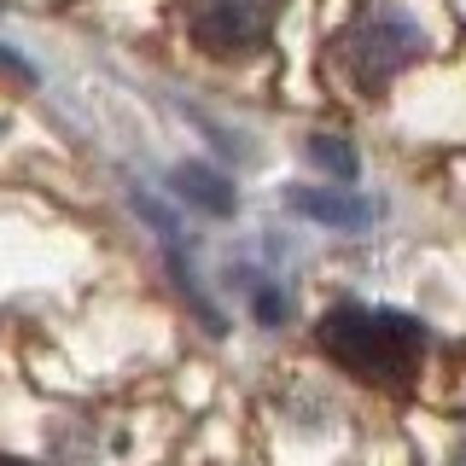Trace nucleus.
Returning <instances> with one entry per match:
<instances>
[{
    "label": "nucleus",
    "instance_id": "f257e3e1",
    "mask_svg": "<svg viewBox=\"0 0 466 466\" xmlns=\"http://www.w3.org/2000/svg\"><path fill=\"white\" fill-rule=\"evenodd\" d=\"M315 344L327 350V361H339L344 373H356L361 385L402 390L414 385L420 361H426V327L414 315L397 309H368V303H339L320 315Z\"/></svg>",
    "mask_w": 466,
    "mask_h": 466
},
{
    "label": "nucleus",
    "instance_id": "f03ea898",
    "mask_svg": "<svg viewBox=\"0 0 466 466\" xmlns=\"http://www.w3.org/2000/svg\"><path fill=\"white\" fill-rule=\"evenodd\" d=\"M339 47H344V65H350V76H356L361 94H379L397 70H408L426 53V29H420V18L408 6H397V0H368V6L350 18Z\"/></svg>",
    "mask_w": 466,
    "mask_h": 466
},
{
    "label": "nucleus",
    "instance_id": "7ed1b4c3",
    "mask_svg": "<svg viewBox=\"0 0 466 466\" xmlns=\"http://www.w3.org/2000/svg\"><path fill=\"white\" fill-rule=\"evenodd\" d=\"M268 29H274V0H193L187 6V35L216 58L262 47Z\"/></svg>",
    "mask_w": 466,
    "mask_h": 466
},
{
    "label": "nucleus",
    "instance_id": "20e7f679",
    "mask_svg": "<svg viewBox=\"0 0 466 466\" xmlns=\"http://www.w3.org/2000/svg\"><path fill=\"white\" fill-rule=\"evenodd\" d=\"M291 210L315 216V222H332V228H361L373 216V204L344 198V193H320V187H291Z\"/></svg>",
    "mask_w": 466,
    "mask_h": 466
},
{
    "label": "nucleus",
    "instance_id": "39448f33",
    "mask_svg": "<svg viewBox=\"0 0 466 466\" xmlns=\"http://www.w3.org/2000/svg\"><path fill=\"white\" fill-rule=\"evenodd\" d=\"M175 187H181V198H193L198 210H210V216L233 210V187L216 169H204V164H181V169H175Z\"/></svg>",
    "mask_w": 466,
    "mask_h": 466
},
{
    "label": "nucleus",
    "instance_id": "423d86ee",
    "mask_svg": "<svg viewBox=\"0 0 466 466\" xmlns=\"http://www.w3.org/2000/svg\"><path fill=\"white\" fill-rule=\"evenodd\" d=\"M303 152H309L315 157V164L320 169H327L332 175V181H356V152H350V140L344 135H309V146H303Z\"/></svg>",
    "mask_w": 466,
    "mask_h": 466
},
{
    "label": "nucleus",
    "instance_id": "0eeeda50",
    "mask_svg": "<svg viewBox=\"0 0 466 466\" xmlns=\"http://www.w3.org/2000/svg\"><path fill=\"white\" fill-rule=\"evenodd\" d=\"M257 315L268 320V327H274V320H286V298H274V291H262V298H257Z\"/></svg>",
    "mask_w": 466,
    "mask_h": 466
},
{
    "label": "nucleus",
    "instance_id": "6e6552de",
    "mask_svg": "<svg viewBox=\"0 0 466 466\" xmlns=\"http://www.w3.org/2000/svg\"><path fill=\"white\" fill-rule=\"evenodd\" d=\"M0 466H41V461H18V455H0Z\"/></svg>",
    "mask_w": 466,
    "mask_h": 466
},
{
    "label": "nucleus",
    "instance_id": "1a4fd4ad",
    "mask_svg": "<svg viewBox=\"0 0 466 466\" xmlns=\"http://www.w3.org/2000/svg\"><path fill=\"white\" fill-rule=\"evenodd\" d=\"M449 466H466V443H455V455H449Z\"/></svg>",
    "mask_w": 466,
    "mask_h": 466
}]
</instances>
